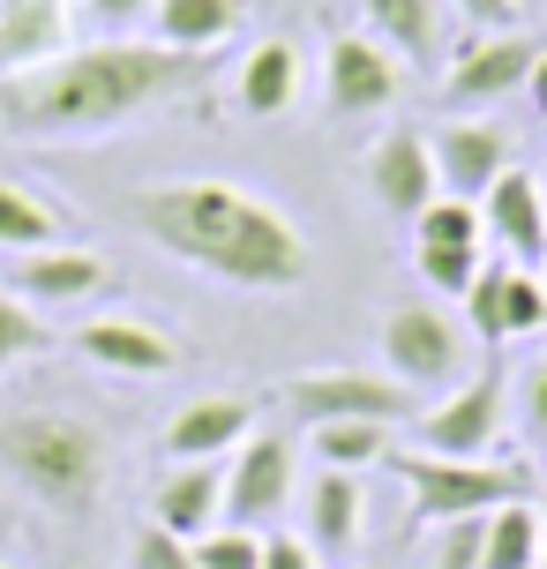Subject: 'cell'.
<instances>
[{"label":"cell","instance_id":"cell-38","mask_svg":"<svg viewBox=\"0 0 547 569\" xmlns=\"http://www.w3.org/2000/svg\"><path fill=\"white\" fill-rule=\"evenodd\" d=\"M525 98H533V113L547 120V46H540V60H533V76H525Z\"/></svg>","mask_w":547,"mask_h":569},{"label":"cell","instance_id":"cell-1","mask_svg":"<svg viewBox=\"0 0 547 569\" xmlns=\"http://www.w3.org/2000/svg\"><path fill=\"white\" fill-rule=\"evenodd\" d=\"M128 226L173 262L240 292H300L316 270L308 232L240 180H150L128 196Z\"/></svg>","mask_w":547,"mask_h":569},{"label":"cell","instance_id":"cell-36","mask_svg":"<svg viewBox=\"0 0 547 569\" xmlns=\"http://www.w3.org/2000/svg\"><path fill=\"white\" fill-rule=\"evenodd\" d=\"M262 569H322V555L300 540V532H270V540H262Z\"/></svg>","mask_w":547,"mask_h":569},{"label":"cell","instance_id":"cell-33","mask_svg":"<svg viewBox=\"0 0 547 569\" xmlns=\"http://www.w3.org/2000/svg\"><path fill=\"white\" fill-rule=\"evenodd\" d=\"M128 562H136V569H196V547L173 540L166 525H143V532H136V555H128Z\"/></svg>","mask_w":547,"mask_h":569},{"label":"cell","instance_id":"cell-21","mask_svg":"<svg viewBox=\"0 0 547 569\" xmlns=\"http://www.w3.org/2000/svg\"><path fill=\"white\" fill-rule=\"evenodd\" d=\"M232 98H240V113H248V120L286 113L292 98H300V53H292L286 38H262L256 53L240 60V76H232Z\"/></svg>","mask_w":547,"mask_h":569},{"label":"cell","instance_id":"cell-20","mask_svg":"<svg viewBox=\"0 0 547 569\" xmlns=\"http://www.w3.org/2000/svg\"><path fill=\"white\" fill-rule=\"evenodd\" d=\"M240 16H248V0H158L150 8V30L173 53H218L232 30H240Z\"/></svg>","mask_w":547,"mask_h":569},{"label":"cell","instance_id":"cell-7","mask_svg":"<svg viewBox=\"0 0 547 569\" xmlns=\"http://www.w3.org/2000/svg\"><path fill=\"white\" fill-rule=\"evenodd\" d=\"M503 420H510V382H503V368H480V375H465L442 405H428V412H420L412 450H435V457H495Z\"/></svg>","mask_w":547,"mask_h":569},{"label":"cell","instance_id":"cell-2","mask_svg":"<svg viewBox=\"0 0 547 569\" xmlns=\"http://www.w3.org/2000/svg\"><path fill=\"white\" fill-rule=\"evenodd\" d=\"M210 53H173L158 38H98L0 76V136H98L120 120H143L202 83Z\"/></svg>","mask_w":547,"mask_h":569},{"label":"cell","instance_id":"cell-18","mask_svg":"<svg viewBox=\"0 0 547 569\" xmlns=\"http://www.w3.org/2000/svg\"><path fill=\"white\" fill-rule=\"evenodd\" d=\"M60 38H68V0H0V76L53 60Z\"/></svg>","mask_w":547,"mask_h":569},{"label":"cell","instance_id":"cell-24","mask_svg":"<svg viewBox=\"0 0 547 569\" xmlns=\"http://www.w3.org/2000/svg\"><path fill=\"white\" fill-rule=\"evenodd\" d=\"M480 569H540V510H533V502H503V510H488Z\"/></svg>","mask_w":547,"mask_h":569},{"label":"cell","instance_id":"cell-6","mask_svg":"<svg viewBox=\"0 0 547 569\" xmlns=\"http://www.w3.org/2000/svg\"><path fill=\"white\" fill-rule=\"evenodd\" d=\"M412 390L398 375H368V368H316V375H292L286 382V412L300 427L322 420H375V427H398L412 412Z\"/></svg>","mask_w":547,"mask_h":569},{"label":"cell","instance_id":"cell-22","mask_svg":"<svg viewBox=\"0 0 547 569\" xmlns=\"http://www.w3.org/2000/svg\"><path fill=\"white\" fill-rule=\"evenodd\" d=\"M360 16L398 60H435V46H442V8L435 0H360Z\"/></svg>","mask_w":547,"mask_h":569},{"label":"cell","instance_id":"cell-10","mask_svg":"<svg viewBox=\"0 0 547 569\" xmlns=\"http://www.w3.org/2000/svg\"><path fill=\"white\" fill-rule=\"evenodd\" d=\"M533 60H540V38H533V30H480V38L450 60L442 98H450V106H495V98L525 90Z\"/></svg>","mask_w":547,"mask_h":569},{"label":"cell","instance_id":"cell-39","mask_svg":"<svg viewBox=\"0 0 547 569\" xmlns=\"http://www.w3.org/2000/svg\"><path fill=\"white\" fill-rule=\"evenodd\" d=\"M533 510H540V532H547V487H540V502H533Z\"/></svg>","mask_w":547,"mask_h":569},{"label":"cell","instance_id":"cell-23","mask_svg":"<svg viewBox=\"0 0 547 569\" xmlns=\"http://www.w3.org/2000/svg\"><path fill=\"white\" fill-rule=\"evenodd\" d=\"M53 240H68V218H60L46 196L0 180V248H8V256H30V248H53Z\"/></svg>","mask_w":547,"mask_h":569},{"label":"cell","instance_id":"cell-37","mask_svg":"<svg viewBox=\"0 0 547 569\" xmlns=\"http://www.w3.org/2000/svg\"><path fill=\"white\" fill-rule=\"evenodd\" d=\"M458 16H473L480 30H518V0H450Z\"/></svg>","mask_w":547,"mask_h":569},{"label":"cell","instance_id":"cell-11","mask_svg":"<svg viewBox=\"0 0 547 569\" xmlns=\"http://www.w3.org/2000/svg\"><path fill=\"white\" fill-rule=\"evenodd\" d=\"M398 53L382 38H360V30H338L330 38V60H322V98L330 113H382L398 106Z\"/></svg>","mask_w":547,"mask_h":569},{"label":"cell","instance_id":"cell-15","mask_svg":"<svg viewBox=\"0 0 547 569\" xmlns=\"http://www.w3.org/2000/svg\"><path fill=\"white\" fill-rule=\"evenodd\" d=\"M150 525H166L173 540L196 547L202 532H218L226 525V465L210 457V465H173L158 495H150Z\"/></svg>","mask_w":547,"mask_h":569},{"label":"cell","instance_id":"cell-31","mask_svg":"<svg viewBox=\"0 0 547 569\" xmlns=\"http://www.w3.org/2000/svg\"><path fill=\"white\" fill-rule=\"evenodd\" d=\"M412 262L435 292H473V278H480V248H412Z\"/></svg>","mask_w":547,"mask_h":569},{"label":"cell","instance_id":"cell-19","mask_svg":"<svg viewBox=\"0 0 547 569\" xmlns=\"http://www.w3.org/2000/svg\"><path fill=\"white\" fill-rule=\"evenodd\" d=\"M360 525H368V495H360V472H330L308 487V547L316 555H352L360 547Z\"/></svg>","mask_w":547,"mask_h":569},{"label":"cell","instance_id":"cell-3","mask_svg":"<svg viewBox=\"0 0 547 569\" xmlns=\"http://www.w3.org/2000/svg\"><path fill=\"white\" fill-rule=\"evenodd\" d=\"M0 472L23 487L38 510L76 517L83 525L106 495V472H113V450L106 435L76 412H8L0 420Z\"/></svg>","mask_w":547,"mask_h":569},{"label":"cell","instance_id":"cell-25","mask_svg":"<svg viewBox=\"0 0 547 569\" xmlns=\"http://www.w3.org/2000/svg\"><path fill=\"white\" fill-rule=\"evenodd\" d=\"M308 442H316V457L330 465V472H368V465H382V450H390V427L322 420V427H308Z\"/></svg>","mask_w":547,"mask_h":569},{"label":"cell","instance_id":"cell-5","mask_svg":"<svg viewBox=\"0 0 547 569\" xmlns=\"http://www.w3.org/2000/svg\"><path fill=\"white\" fill-rule=\"evenodd\" d=\"M375 338H382V375H398L412 398H420V390H458L465 382L473 345H465V330L442 308H428V300H398V308L382 315Z\"/></svg>","mask_w":547,"mask_h":569},{"label":"cell","instance_id":"cell-14","mask_svg":"<svg viewBox=\"0 0 547 569\" xmlns=\"http://www.w3.org/2000/svg\"><path fill=\"white\" fill-rule=\"evenodd\" d=\"M248 435H256V405L218 390V398H196L166 420V457H173V465H210V457L240 450Z\"/></svg>","mask_w":547,"mask_h":569},{"label":"cell","instance_id":"cell-16","mask_svg":"<svg viewBox=\"0 0 547 569\" xmlns=\"http://www.w3.org/2000/svg\"><path fill=\"white\" fill-rule=\"evenodd\" d=\"M480 218H488V232L503 240V256L518 262V270H540L547 262V202H540V180L533 172H503L488 188V202H480Z\"/></svg>","mask_w":547,"mask_h":569},{"label":"cell","instance_id":"cell-9","mask_svg":"<svg viewBox=\"0 0 547 569\" xmlns=\"http://www.w3.org/2000/svg\"><path fill=\"white\" fill-rule=\"evenodd\" d=\"M286 502H292V442L270 435V427H256L226 465V525L262 532V525L286 517Z\"/></svg>","mask_w":547,"mask_h":569},{"label":"cell","instance_id":"cell-32","mask_svg":"<svg viewBox=\"0 0 547 569\" xmlns=\"http://www.w3.org/2000/svg\"><path fill=\"white\" fill-rule=\"evenodd\" d=\"M435 569H480V547H488V517H458V525H435Z\"/></svg>","mask_w":547,"mask_h":569},{"label":"cell","instance_id":"cell-8","mask_svg":"<svg viewBox=\"0 0 547 569\" xmlns=\"http://www.w3.org/2000/svg\"><path fill=\"white\" fill-rule=\"evenodd\" d=\"M360 180H368V196L382 202L390 218H405V226L442 196V180H435V150H428V136H420L412 120H398V128H382V136L368 142Z\"/></svg>","mask_w":547,"mask_h":569},{"label":"cell","instance_id":"cell-28","mask_svg":"<svg viewBox=\"0 0 547 569\" xmlns=\"http://www.w3.org/2000/svg\"><path fill=\"white\" fill-rule=\"evenodd\" d=\"M503 284H510V262H480V278L465 292V315H473L480 345H510V330H503Z\"/></svg>","mask_w":547,"mask_h":569},{"label":"cell","instance_id":"cell-17","mask_svg":"<svg viewBox=\"0 0 547 569\" xmlns=\"http://www.w3.org/2000/svg\"><path fill=\"white\" fill-rule=\"evenodd\" d=\"M106 256H90V248H68V240H53V248H30V256L8 262V292L16 300H90V292H106Z\"/></svg>","mask_w":547,"mask_h":569},{"label":"cell","instance_id":"cell-42","mask_svg":"<svg viewBox=\"0 0 547 569\" xmlns=\"http://www.w3.org/2000/svg\"><path fill=\"white\" fill-rule=\"evenodd\" d=\"M0 569H8V562H0Z\"/></svg>","mask_w":547,"mask_h":569},{"label":"cell","instance_id":"cell-41","mask_svg":"<svg viewBox=\"0 0 547 569\" xmlns=\"http://www.w3.org/2000/svg\"><path fill=\"white\" fill-rule=\"evenodd\" d=\"M540 569H547V547H540Z\"/></svg>","mask_w":547,"mask_h":569},{"label":"cell","instance_id":"cell-12","mask_svg":"<svg viewBox=\"0 0 547 569\" xmlns=\"http://www.w3.org/2000/svg\"><path fill=\"white\" fill-rule=\"evenodd\" d=\"M428 150H435L442 196H458V202H488V188L510 172V136L495 120H442L428 136Z\"/></svg>","mask_w":547,"mask_h":569},{"label":"cell","instance_id":"cell-27","mask_svg":"<svg viewBox=\"0 0 547 569\" xmlns=\"http://www.w3.org/2000/svg\"><path fill=\"white\" fill-rule=\"evenodd\" d=\"M53 345V330L30 315V300H16L8 284H0V368H16V360H38Z\"/></svg>","mask_w":547,"mask_h":569},{"label":"cell","instance_id":"cell-4","mask_svg":"<svg viewBox=\"0 0 547 569\" xmlns=\"http://www.w3.org/2000/svg\"><path fill=\"white\" fill-rule=\"evenodd\" d=\"M382 465L405 480L420 525L488 517L503 502H540V480L525 457H435V450H382Z\"/></svg>","mask_w":547,"mask_h":569},{"label":"cell","instance_id":"cell-30","mask_svg":"<svg viewBox=\"0 0 547 569\" xmlns=\"http://www.w3.org/2000/svg\"><path fill=\"white\" fill-rule=\"evenodd\" d=\"M547 322V284H540V270H518L510 262V284H503V330L510 338H525V330H540Z\"/></svg>","mask_w":547,"mask_h":569},{"label":"cell","instance_id":"cell-13","mask_svg":"<svg viewBox=\"0 0 547 569\" xmlns=\"http://www.w3.org/2000/svg\"><path fill=\"white\" fill-rule=\"evenodd\" d=\"M68 338H76V352L90 368H106V375H173L180 368L173 338L158 322H143V315H90L83 330H68Z\"/></svg>","mask_w":547,"mask_h":569},{"label":"cell","instance_id":"cell-29","mask_svg":"<svg viewBox=\"0 0 547 569\" xmlns=\"http://www.w3.org/2000/svg\"><path fill=\"white\" fill-rule=\"evenodd\" d=\"M196 569H262V532L248 525H218L196 540Z\"/></svg>","mask_w":547,"mask_h":569},{"label":"cell","instance_id":"cell-26","mask_svg":"<svg viewBox=\"0 0 547 569\" xmlns=\"http://www.w3.org/2000/svg\"><path fill=\"white\" fill-rule=\"evenodd\" d=\"M480 202H458V196H435L420 218H412V248H480Z\"/></svg>","mask_w":547,"mask_h":569},{"label":"cell","instance_id":"cell-35","mask_svg":"<svg viewBox=\"0 0 547 569\" xmlns=\"http://www.w3.org/2000/svg\"><path fill=\"white\" fill-rule=\"evenodd\" d=\"M150 8H158V0H83V16L98 30H113V38H120V30H136V23H150Z\"/></svg>","mask_w":547,"mask_h":569},{"label":"cell","instance_id":"cell-34","mask_svg":"<svg viewBox=\"0 0 547 569\" xmlns=\"http://www.w3.org/2000/svg\"><path fill=\"white\" fill-rule=\"evenodd\" d=\"M518 427H525L533 450H547V360L518 382Z\"/></svg>","mask_w":547,"mask_h":569},{"label":"cell","instance_id":"cell-40","mask_svg":"<svg viewBox=\"0 0 547 569\" xmlns=\"http://www.w3.org/2000/svg\"><path fill=\"white\" fill-rule=\"evenodd\" d=\"M540 284H547V262H540Z\"/></svg>","mask_w":547,"mask_h":569}]
</instances>
